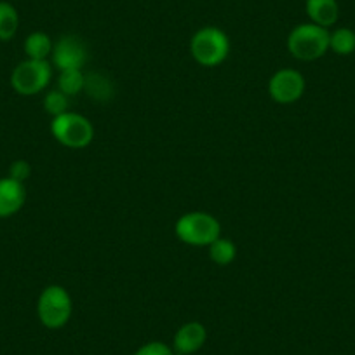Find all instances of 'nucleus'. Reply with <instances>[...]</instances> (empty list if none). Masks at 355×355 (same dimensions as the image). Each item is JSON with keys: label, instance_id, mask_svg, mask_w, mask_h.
Instances as JSON below:
<instances>
[{"label": "nucleus", "instance_id": "f257e3e1", "mask_svg": "<svg viewBox=\"0 0 355 355\" xmlns=\"http://www.w3.org/2000/svg\"><path fill=\"white\" fill-rule=\"evenodd\" d=\"M329 30L313 23H303L291 30L288 37V49L296 60L313 61L329 51Z\"/></svg>", "mask_w": 355, "mask_h": 355}, {"label": "nucleus", "instance_id": "f03ea898", "mask_svg": "<svg viewBox=\"0 0 355 355\" xmlns=\"http://www.w3.org/2000/svg\"><path fill=\"white\" fill-rule=\"evenodd\" d=\"M190 53L202 67H218L230 53V40L223 30L216 26H204L192 37Z\"/></svg>", "mask_w": 355, "mask_h": 355}, {"label": "nucleus", "instance_id": "7ed1b4c3", "mask_svg": "<svg viewBox=\"0 0 355 355\" xmlns=\"http://www.w3.org/2000/svg\"><path fill=\"white\" fill-rule=\"evenodd\" d=\"M176 235L182 242L189 245H211L218 237H221V225L213 214L200 213H187L183 214L176 223Z\"/></svg>", "mask_w": 355, "mask_h": 355}, {"label": "nucleus", "instance_id": "20e7f679", "mask_svg": "<svg viewBox=\"0 0 355 355\" xmlns=\"http://www.w3.org/2000/svg\"><path fill=\"white\" fill-rule=\"evenodd\" d=\"M51 132L63 146L71 150H80L91 145L94 138V128L84 115L67 112L53 119Z\"/></svg>", "mask_w": 355, "mask_h": 355}, {"label": "nucleus", "instance_id": "39448f33", "mask_svg": "<svg viewBox=\"0 0 355 355\" xmlns=\"http://www.w3.org/2000/svg\"><path fill=\"white\" fill-rule=\"evenodd\" d=\"M37 315L47 329H60L71 317V298L61 286H47L37 302Z\"/></svg>", "mask_w": 355, "mask_h": 355}, {"label": "nucleus", "instance_id": "423d86ee", "mask_svg": "<svg viewBox=\"0 0 355 355\" xmlns=\"http://www.w3.org/2000/svg\"><path fill=\"white\" fill-rule=\"evenodd\" d=\"M53 68L47 60H25L12 70L11 85L21 96H33L47 87Z\"/></svg>", "mask_w": 355, "mask_h": 355}, {"label": "nucleus", "instance_id": "0eeeda50", "mask_svg": "<svg viewBox=\"0 0 355 355\" xmlns=\"http://www.w3.org/2000/svg\"><path fill=\"white\" fill-rule=\"evenodd\" d=\"M305 93V77L298 70L282 68L272 75L268 82V94L274 101L281 105H289L298 101Z\"/></svg>", "mask_w": 355, "mask_h": 355}, {"label": "nucleus", "instance_id": "6e6552de", "mask_svg": "<svg viewBox=\"0 0 355 355\" xmlns=\"http://www.w3.org/2000/svg\"><path fill=\"white\" fill-rule=\"evenodd\" d=\"M53 63L60 71L63 70H82L87 61V47L78 37L64 35L54 44Z\"/></svg>", "mask_w": 355, "mask_h": 355}, {"label": "nucleus", "instance_id": "1a4fd4ad", "mask_svg": "<svg viewBox=\"0 0 355 355\" xmlns=\"http://www.w3.org/2000/svg\"><path fill=\"white\" fill-rule=\"evenodd\" d=\"M207 340L206 326L197 320L183 324L176 331L173 340V350L176 355H192L204 347Z\"/></svg>", "mask_w": 355, "mask_h": 355}, {"label": "nucleus", "instance_id": "9d476101", "mask_svg": "<svg viewBox=\"0 0 355 355\" xmlns=\"http://www.w3.org/2000/svg\"><path fill=\"white\" fill-rule=\"evenodd\" d=\"M26 200L25 185L12 178L0 180V218H9L18 213Z\"/></svg>", "mask_w": 355, "mask_h": 355}, {"label": "nucleus", "instance_id": "9b49d317", "mask_svg": "<svg viewBox=\"0 0 355 355\" xmlns=\"http://www.w3.org/2000/svg\"><path fill=\"white\" fill-rule=\"evenodd\" d=\"M305 11L310 18V23L322 26V28L336 25L338 18H340V6L336 0H306Z\"/></svg>", "mask_w": 355, "mask_h": 355}, {"label": "nucleus", "instance_id": "f8f14e48", "mask_svg": "<svg viewBox=\"0 0 355 355\" xmlns=\"http://www.w3.org/2000/svg\"><path fill=\"white\" fill-rule=\"evenodd\" d=\"M84 91L89 94V98L96 101H108L115 94L114 82L101 71H91L85 75Z\"/></svg>", "mask_w": 355, "mask_h": 355}, {"label": "nucleus", "instance_id": "ddd939ff", "mask_svg": "<svg viewBox=\"0 0 355 355\" xmlns=\"http://www.w3.org/2000/svg\"><path fill=\"white\" fill-rule=\"evenodd\" d=\"M53 40L46 32H33L25 40V53L28 60H47L53 54Z\"/></svg>", "mask_w": 355, "mask_h": 355}, {"label": "nucleus", "instance_id": "4468645a", "mask_svg": "<svg viewBox=\"0 0 355 355\" xmlns=\"http://www.w3.org/2000/svg\"><path fill=\"white\" fill-rule=\"evenodd\" d=\"M19 15L11 2L0 0V40H11L18 33Z\"/></svg>", "mask_w": 355, "mask_h": 355}, {"label": "nucleus", "instance_id": "2eb2a0df", "mask_svg": "<svg viewBox=\"0 0 355 355\" xmlns=\"http://www.w3.org/2000/svg\"><path fill=\"white\" fill-rule=\"evenodd\" d=\"M329 49L338 56H350L355 53V32L347 26L336 28L329 35Z\"/></svg>", "mask_w": 355, "mask_h": 355}, {"label": "nucleus", "instance_id": "dca6fc26", "mask_svg": "<svg viewBox=\"0 0 355 355\" xmlns=\"http://www.w3.org/2000/svg\"><path fill=\"white\" fill-rule=\"evenodd\" d=\"M209 256L216 265H230L237 256V248L230 239L218 237L213 244L209 245Z\"/></svg>", "mask_w": 355, "mask_h": 355}, {"label": "nucleus", "instance_id": "f3484780", "mask_svg": "<svg viewBox=\"0 0 355 355\" xmlns=\"http://www.w3.org/2000/svg\"><path fill=\"white\" fill-rule=\"evenodd\" d=\"M84 84L85 73H82V70H63L58 78V89L68 98L84 91Z\"/></svg>", "mask_w": 355, "mask_h": 355}, {"label": "nucleus", "instance_id": "a211bd4d", "mask_svg": "<svg viewBox=\"0 0 355 355\" xmlns=\"http://www.w3.org/2000/svg\"><path fill=\"white\" fill-rule=\"evenodd\" d=\"M68 107H70V100H68L67 94L61 93L60 89L49 91V93L46 94V98H44V108H46L47 114L53 115V117H60V115L67 114Z\"/></svg>", "mask_w": 355, "mask_h": 355}, {"label": "nucleus", "instance_id": "6ab92c4d", "mask_svg": "<svg viewBox=\"0 0 355 355\" xmlns=\"http://www.w3.org/2000/svg\"><path fill=\"white\" fill-rule=\"evenodd\" d=\"M135 355H176L174 354L173 347L162 343V341H150L139 347Z\"/></svg>", "mask_w": 355, "mask_h": 355}, {"label": "nucleus", "instance_id": "aec40b11", "mask_svg": "<svg viewBox=\"0 0 355 355\" xmlns=\"http://www.w3.org/2000/svg\"><path fill=\"white\" fill-rule=\"evenodd\" d=\"M30 174H32V167H30L26 160H15L11 167H9V178H12V180L19 183H25L30 178Z\"/></svg>", "mask_w": 355, "mask_h": 355}]
</instances>
